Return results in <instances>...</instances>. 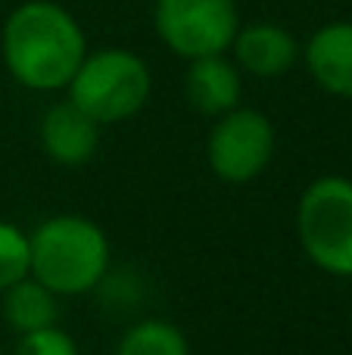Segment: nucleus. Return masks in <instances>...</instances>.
<instances>
[{"label":"nucleus","mask_w":352,"mask_h":355,"mask_svg":"<svg viewBox=\"0 0 352 355\" xmlns=\"http://www.w3.org/2000/svg\"><path fill=\"white\" fill-rule=\"evenodd\" d=\"M0 50L19 85L31 91H56L72 81L87 44L66 6L53 0H25L3 22Z\"/></svg>","instance_id":"obj_1"},{"label":"nucleus","mask_w":352,"mask_h":355,"mask_svg":"<svg viewBox=\"0 0 352 355\" xmlns=\"http://www.w3.org/2000/svg\"><path fill=\"white\" fill-rule=\"evenodd\" d=\"M31 277L56 296L94 290L109 268V240L81 215H56L31 234Z\"/></svg>","instance_id":"obj_2"},{"label":"nucleus","mask_w":352,"mask_h":355,"mask_svg":"<svg viewBox=\"0 0 352 355\" xmlns=\"http://www.w3.org/2000/svg\"><path fill=\"white\" fill-rule=\"evenodd\" d=\"M69 100L85 110L94 122L116 125L137 116L147 106L153 78L147 62L122 47H106L85 53L81 66L69 81Z\"/></svg>","instance_id":"obj_3"},{"label":"nucleus","mask_w":352,"mask_h":355,"mask_svg":"<svg viewBox=\"0 0 352 355\" xmlns=\"http://www.w3.org/2000/svg\"><path fill=\"white\" fill-rule=\"evenodd\" d=\"M297 234L306 256L322 271L352 277V181L340 175L318 178L297 206Z\"/></svg>","instance_id":"obj_4"},{"label":"nucleus","mask_w":352,"mask_h":355,"mask_svg":"<svg viewBox=\"0 0 352 355\" xmlns=\"http://www.w3.org/2000/svg\"><path fill=\"white\" fill-rule=\"evenodd\" d=\"M153 25L172 53L184 60L225 53L240 28L234 0H156Z\"/></svg>","instance_id":"obj_5"},{"label":"nucleus","mask_w":352,"mask_h":355,"mask_svg":"<svg viewBox=\"0 0 352 355\" xmlns=\"http://www.w3.org/2000/svg\"><path fill=\"white\" fill-rule=\"evenodd\" d=\"M209 166L222 181L247 184L268 168L274 156V125L265 112L234 106L218 116L206 144Z\"/></svg>","instance_id":"obj_6"},{"label":"nucleus","mask_w":352,"mask_h":355,"mask_svg":"<svg viewBox=\"0 0 352 355\" xmlns=\"http://www.w3.org/2000/svg\"><path fill=\"white\" fill-rule=\"evenodd\" d=\"M41 144H44V153L53 162H60V166H66V168L85 166L97 153L100 122H94L72 100H62V103L50 106L47 116H44Z\"/></svg>","instance_id":"obj_7"},{"label":"nucleus","mask_w":352,"mask_h":355,"mask_svg":"<svg viewBox=\"0 0 352 355\" xmlns=\"http://www.w3.org/2000/svg\"><path fill=\"white\" fill-rule=\"evenodd\" d=\"M234 56L249 75L259 78H278L290 72L299 60V44L287 28L274 22H256L247 28H237L234 35Z\"/></svg>","instance_id":"obj_8"},{"label":"nucleus","mask_w":352,"mask_h":355,"mask_svg":"<svg viewBox=\"0 0 352 355\" xmlns=\"http://www.w3.org/2000/svg\"><path fill=\"white\" fill-rule=\"evenodd\" d=\"M306 66L318 87L352 100V22L322 25L306 44Z\"/></svg>","instance_id":"obj_9"},{"label":"nucleus","mask_w":352,"mask_h":355,"mask_svg":"<svg viewBox=\"0 0 352 355\" xmlns=\"http://www.w3.org/2000/svg\"><path fill=\"white\" fill-rule=\"evenodd\" d=\"M184 87L187 100L200 116L218 119L240 103V72L234 62L225 60V53L191 60Z\"/></svg>","instance_id":"obj_10"},{"label":"nucleus","mask_w":352,"mask_h":355,"mask_svg":"<svg viewBox=\"0 0 352 355\" xmlns=\"http://www.w3.org/2000/svg\"><path fill=\"white\" fill-rule=\"evenodd\" d=\"M3 318L19 334L56 324V293H50L37 277H22L3 290Z\"/></svg>","instance_id":"obj_11"},{"label":"nucleus","mask_w":352,"mask_h":355,"mask_svg":"<svg viewBox=\"0 0 352 355\" xmlns=\"http://www.w3.org/2000/svg\"><path fill=\"white\" fill-rule=\"evenodd\" d=\"M116 355H191L187 337L168 321H141L122 340Z\"/></svg>","instance_id":"obj_12"},{"label":"nucleus","mask_w":352,"mask_h":355,"mask_svg":"<svg viewBox=\"0 0 352 355\" xmlns=\"http://www.w3.org/2000/svg\"><path fill=\"white\" fill-rule=\"evenodd\" d=\"M31 275V240L22 227L0 221V293Z\"/></svg>","instance_id":"obj_13"},{"label":"nucleus","mask_w":352,"mask_h":355,"mask_svg":"<svg viewBox=\"0 0 352 355\" xmlns=\"http://www.w3.org/2000/svg\"><path fill=\"white\" fill-rule=\"evenodd\" d=\"M12 355H78V346L62 327L50 324L41 331H28L19 337Z\"/></svg>","instance_id":"obj_14"}]
</instances>
